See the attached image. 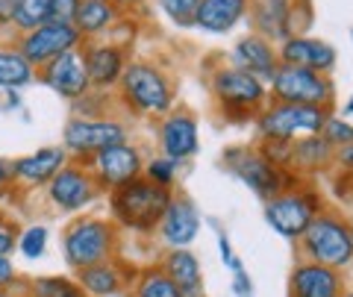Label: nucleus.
I'll list each match as a JSON object with an SVG mask.
<instances>
[{
  "mask_svg": "<svg viewBox=\"0 0 353 297\" xmlns=\"http://www.w3.org/2000/svg\"><path fill=\"white\" fill-rule=\"evenodd\" d=\"M44 192H48V201L57 209H62V212H83V209H88L97 201V194L103 189L97 185L94 174L85 165L68 162L57 177L44 185Z\"/></svg>",
  "mask_w": 353,
  "mask_h": 297,
  "instance_id": "11",
  "label": "nucleus"
},
{
  "mask_svg": "<svg viewBox=\"0 0 353 297\" xmlns=\"http://www.w3.org/2000/svg\"><path fill=\"white\" fill-rule=\"evenodd\" d=\"M83 165L94 174V180H97V185H101L103 192H112V189H118V185L139 180L141 171H145L141 150L136 145H130V141H124V145H115L109 150H101L97 156H92Z\"/></svg>",
  "mask_w": 353,
  "mask_h": 297,
  "instance_id": "12",
  "label": "nucleus"
},
{
  "mask_svg": "<svg viewBox=\"0 0 353 297\" xmlns=\"http://www.w3.org/2000/svg\"><path fill=\"white\" fill-rule=\"evenodd\" d=\"M250 9L262 39L285 41L292 36V0H250Z\"/></svg>",
  "mask_w": 353,
  "mask_h": 297,
  "instance_id": "24",
  "label": "nucleus"
},
{
  "mask_svg": "<svg viewBox=\"0 0 353 297\" xmlns=\"http://www.w3.org/2000/svg\"><path fill=\"white\" fill-rule=\"evenodd\" d=\"M224 168L262 201H271L297 185V174L289 168H277L262 156L259 147H230L224 153Z\"/></svg>",
  "mask_w": 353,
  "mask_h": 297,
  "instance_id": "4",
  "label": "nucleus"
},
{
  "mask_svg": "<svg viewBox=\"0 0 353 297\" xmlns=\"http://www.w3.org/2000/svg\"><path fill=\"white\" fill-rule=\"evenodd\" d=\"M345 297H353V291H345Z\"/></svg>",
  "mask_w": 353,
  "mask_h": 297,
  "instance_id": "48",
  "label": "nucleus"
},
{
  "mask_svg": "<svg viewBox=\"0 0 353 297\" xmlns=\"http://www.w3.org/2000/svg\"><path fill=\"white\" fill-rule=\"evenodd\" d=\"M132 280H136L132 271L127 274L118 259H109V262H101V265L77 271V283L83 285V291L88 297H118Z\"/></svg>",
  "mask_w": 353,
  "mask_h": 297,
  "instance_id": "21",
  "label": "nucleus"
},
{
  "mask_svg": "<svg viewBox=\"0 0 353 297\" xmlns=\"http://www.w3.org/2000/svg\"><path fill=\"white\" fill-rule=\"evenodd\" d=\"M109 3H112V6H136V3H141V0H109Z\"/></svg>",
  "mask_w": 353,
  "mask_h": 297,
  "instance_id": "45",
  "label": "nucleus"
},
{
  "mask_svg": "<svg viewBox=\"0 0 353 297\" xmlns=\"http://www.w3.org/2000/svg\"><path fill=\"white\" fill-rule=\"evenodd\" d=\"M297 250L306 262L333 271H347L353 265V236L347 218L333 212V209L318 212L315 221L306 227V233L297 241Z\"/></svg>",
  "mask_w": 353,
  "mask_h": 297,
  "instance_id": "2",
  "label": "nucleus"
},
{
  "mask_svg": "<svg viewBox=\"0 0 353 297\" xmlns=\"http://www.w3.org/2000/svg\"><path fill=\"white\" fill-rule=\"evenodd\" d=\"M347 227H350V236H353V209H350V215H347Z\"/></svg>",
  "mask_w": 353,
  "mask_h": 297,
  "instance_id": "46",
  "label": "nucleus"
},
{
  "mask_svg": "<svg viewBox=\"0 0 353 297\" xmlns=\"http://www.w3.org/2000/svg\"><path fill=\"white\" fill-rule=\"evenodd\" d=\"M18 285V268L9 256H0V291L3 289H15Z\"/></svg>",
  "mask_w": 353,
  "mask_h": 297,
  "instance_id": "38",
  "label": "nucleus"
},
{
  "mask_svg": "<svg viewBox=\"0 0 353 297\" xmlns=\"http://www.w3.org/2000/svg\"><path fill=\"white\" fill-rule=\"evenodd\" d=\"M18 236L21 227L9 215L0 212V256H12V250H18Z\"/></svg>",
  "mask_w": 353,
  "mask_h": 297,
  "instance_id": "36",
  "label": "nucleus"
},
{
  "mask_svg": "<svg viewBox=\"0 0 353 297\" xmlns=\"http://www.w3.org/2000/svg\"><path fill=\"white\" fill-rule=\"evenodd\" d=\"M118 18V6H112L109 0H80V9H77L74 27L80 36H97V32H106L109 27H115Z\"/></svg>",
  "mask_w": 353,
  "mask_h": 297,
  "instance_id": "27",
  "label": "nucleus"
},
{
  "mask_svg": "<svg viewBox=\"0 0 353 297\" xmlns=\"http://www.w3.org/2000/svg\"><path fill=\"white\" fill-rule=\"evenodd\" d=\"M176 168H180V162H174L168 156H157V159H148L145 162V171H141V177L150 180L153 185H162V189H171L174 192Z\"/></svg>",
  "mask_w": 353,
  "mask_h": 297,
  "instance_id": "33",
  "label": "nucleus"
},
{
  "mask_svg": "<svg viewBox=\"0 0 353 297\" xmlns=\"http://www.w3.org/2000/svg\"><path fill=\"white\" fill-rule=\"evenodd\" d=\"M159 150L162 156H168L174 162H185L201 150V127H197L194 115L189 112H168L159 121L157 130Z\"/></svg>",
  "mask_w": 353,
  "mask_h": 297,
  "instance_id": "16",
  "label": "nucleus"
},
{
  "mask_svg": "<svg viewBox=\"0 0 353 297\" xmlns=\"http://www.w3.org/2000/svg\"><path fill=\"white\" fill-rule=\"evenodd\" d=\"M218 247H221V259L227 262V268L230 271H241V262H239V256L233 253V245H230V236L227 233H218Z\"/></svg>",
  "mask_w": 353,
  "mask_h": 297,
  "instance_id": "39",
  "label": "nucleus"
},
{
  "mask_svg": "<svg viewBox=\"0 0 353 297\" xmlns=\"http://www.w3.org/2000/svg\"><path fill=\"white\" fill-rule=\"evenodd\" d=\"M347 112H353V101H350V103H347Z\"/></svg>",
  "mask_w": 353,
  "mask_h": 297,
  "instance_id": "47",
  "label": "nucleus"
},
{
  "mask_svg": "<svg viewBox=\"0 0 353 297\" xmlns=\"http://www.w3.org/2000/svg\"><path fill=\"white\" fill-rule=\"evenodd\" d=\"M124 103L141 115H168L174 106V89L157 65L130 62L118 83Z\"/></svg>",
  "mask_w": 353,
  "mask_h": 297,
  "instance_id": "5",
  "label": "nucleus"
},
{
  "mask_svg": "<svg viewBox=\"0 0 353 297\" xmlns=\"http://www.w3.org/2000/svg\"><path fill=\"white\" fill-rule=\"evenodd\" d=\"M21 297H30V294H21Z\"/></svg>",
  "mask_w": 353,
  "mask_h": 297,
  "instance_id": "49",
  "label": "nucleus"
},
{
  "mask_svg": "<svg viewBox=\"0 0 353 297\" xmlns=\"http://www.w3.org/2000/svg\"><path fill=\"white\" fill-rule=\"evenodd\" d=\"M83 59H85L88 80L97 89H109V85L121 83L127 68V57L121 45H92L88 50H83Z\"/></svg>",
  "mask_w": 353,
  "mask_h": 297,
  "instance_id": "22",
  "label": "nucleus"
},
{
  "mask_svg": "<svg viewBox=\"0 0 353 297\" xmlns=\"http://www.w3.org/2000/svg\"><path fill=\"white\" fill-rule=\"evenodd\" d=\"M330 118V109L321 106H294V103H271L265 106L256 127L262 139L274 141H301L306 136H321Z\"/></svg>",
  "mask_w": 353,
  "mask_h": 297,
  "instance_id": "7",
  "label": "nucleus"
},
{
  "mask_svg": "<svg viewBox=\"0 0 353 297\" xmlns=\"http://www.w3.org/2000/svg\"><path fill=\"white\" fill-rule=\"evenodd\" d=\"M336 168L345 174V177H353V145H345V147H339L336 150Z\"/></svg>",
  "mask_w": 353,
  "mask_h": 297,
  "instance_id": "40",
  "label": "nucleus"
},
{
  "mask_svg": "<svg viewBox=\"0 0 353 297\" xmlns=\"http://www.w3.org/2000/svg\"><path fill=\"white\" fill-rule=\"evenodd\" d=\"M321 139H324L333 150L345 147V145H353V124H350V121H345V118L330 115L327 124H324V130H321Z\"/></svg>",
  "mask_w": 353,
  "mask_h": 297,
  "instance_id": "35",
  "label": "nucleus"
},
{
  "mask_svg": "<svg viewBox=\"0 0 353 297\" xmlns=\"http://www.w3.org/2000/svg\"><path fill=\"white\" fill-rule=\"evenodd\" d=\"M171 277V283L183 291V297H203V271L201 259L185 247V250H168L159 265Z\"/></svg>",
  "mask_w": 353,
  "mask_h": 297,
  "instance_id": "23",
  "label": "nucleus"
},
{
  "mask_svg": "<svg viewBox=\"0 0 353 297\" xmlns=\"http://www.w3.org/2000/svg\"><path fill=\"white\" fill-rule=\"evenodd\" d=\"M132 297H183V291L157 265V268H145L141 274H136V280H132Z\"/></svg>",
  "mask_w": 353,
  "mask_h": 297,
  "instance_id": "28",
  "label": "nucleus"
},
{
  "mask_svg": "<svg viewBox=\"0 0 353 297\" xmlns=\"http://www.w3.org/2000/svg\"><path fill=\"white\" fill-rule=\"evenodd\" d=\"M41 83L48 85L53 94L65 97V101H83L88 89H92L83 50H68V53H62L59 59L48 62L41 68Z\"/></svg>",
  "mask_w": 353,
  "mask_h": 297,
  "instance_id": "14",
  "label": "nucleus"
},
{
  "mask_svg": "<svg viewBox=\"0 0 353 297\" xmlns=\"http://www.w3.org/2000/svg\"><path fill=\"white\" fill-rule=\"evenodd\" d=\"M162 245L168 250H185L201 233V212L189 194H174L171 206L165 209L162 221L157 227Z\"/></svg>",
  "mask_w": 353,
  "mask_h": 297,
  "instance_id": "15",
  "label": "nucleus"
},
{
  "mask_svg": "<svg viewBox=\"0 0 353 297\" xmlns=\"http://www.w3.org/2000/svg\"><path fill=\"white\" fill-rule=\"evenodd\" d=\"M250 6V0H201L197 9L194 27H201L206 32H230L241 18H245Z\"/></svg>",
  "mask_w": 353,
  "mask_h": 297,
  "instance_id": "25",
  "label": "nucleus"
},
{
  "mask_svg": "<svg viewBox=\"0 0 353 297\" xmlns=\"http://www.w3.org/2000/svg\"><path fill=\"white\" fill-rule=\"evenodd\" d=\"M21 294H27V289H21V285H15V289H3V291H0V297H21Z\"/></svg>",
  "mask_w": 353,
  "mask_h": 297,
  "instance_id": "44",
  "label": "nucleus"
},
{
  "mask_svg": "<svg viewBox=\"0 0 353 297\" xmlns=\"http://www.w3.org/2000/svg\"><path fill=\"white\" fill-rule=\"evenodd\" d=\"M233 59H236V68L248 71L253 76H259L262 83H271L274 74L280 68V53L277 48H271L268 39H262L259 32H253V36H245L236 45L233 50Z\"/></svg>",
  "mask_w": 353,
  "mask_h": 297,
  "instance_id": "20",
  "label": "nucleus"
},
{
  "mask_svg": "<svg viewBox=\"0 0 353 297\" xmlns=\"http://www.w3.org/2000/svg\"><path fill=\"white\" fill-rule=\"evenodd\" d=\"M345 277L341 271L315 265L301 259L292 268L289 277V297H345Z\"/></svg>",
  "mask_w": 353,
  "mask_h": 297,
  "instance_id": "17",
  "label": "nucleus"
},
{
  "mask_svg": "<svg viewBox=\"0 0 353 297\" xmlns=\"http://www.w3.org/2000/svg\"><path fill=\"white\" fill-rule=\"evenodd\" d=\"M333 80L330 74H318L297 65H283L271 80V97L274 103H294V106H333Z\"/></svg>",
  "mask_w": 353,
  "mask_h": 297,
  "instance_id": "8",
  "label": "nucleus"
},
{
  "mask_svg": "<svg viewBox=\"0 0 353 297\" xmlns=\"http://www.w3.org/2000/svg\"><path fill=\"white\" fill-rule=\"evenodd\" d=\"M12 185H15V180H12V168H9V162L0 159V201L12 194Z\"/></svg>",
  "mask_w": 353,
  "mask_h": 297,
  "instance_id": "41",
  "label": "nucleus"
},
{
  "mask_svg": "<svg viewBox=\"0 0 353 297\" xmlns=\"http://www.w3.org/2000/svg\"><path fill=\"white\" fill-rule=\"evenodd\" d=\"M212 94L224 109V115H241L250 118L262 112L265 101H268V89L259 76H253L241 68H221L212 76Z\"/></svg>",
  "mask_w": 353,
  "mask_h": 297,
  "instance_id": "10",
  "label": "nucleus"
},
{
  "mask_svg": "<svg viewBox=\"0 0 353 297\" xmlns=\"http://www.w3.org/2000/svg\"><path fill=\"white\" fill-rule=\"evenodd\" d=\"M48 227H41V224H30L21 229V236H18V250H21V256L30 259V262H36L44 256V250H48Z\"/></svg>",
  "mask_w": 353,
  "mask_h": 297,
  "instance_id": "32",
  "label": "nucleus"
},
{
  "mask_svg": "<svg viewBox=\"0 0 353 297\" xmlns=\"http://www.w3.org/2000/svg\"><path fill=\"white\" fill-rule=\"evenodd\" d=\"M318 212H324V203L312 185H294V189L265 201V221L274 233L289 241H301Z\"/></svg>",
  "mask_w": 353,
  "mask_h": 297,
  "instance_id": "6",
  "label": "nucleus"
},
{
  "mask_svg": "<svg viewBox=\"0 0 353 297\" xmlns=\"http://www.w3.org/2000/svg\"><path fill=\"white\" fill-rule=\"evenodd\" d=\"M18 18V0H0V27L15 24Z\"/></svg>",
  "mask_w": 353,
  "mask_h": 297,
  "instance_id": "42",
  "label": "nucleus"
},
{
  "mask_svg": "<svg viewBox=\"0 0 353 297\" xmlns=\"http://www.w3.org/2000/svg\"><path fill=\"white\" fill-rule=\"evenodd\" d=\"M159 6H162V12L168 15L176 27H194L201 0H159Z\"/></svg>",
  "mask_w": 353,
  "mask_h": 297,
  "instance_id": "34",
  "label": "nucleus"
},
{
  "mask_svg": "<svg viewBox=\"0 0 353 297\" xmlns=\"http://www.w3.org/2000/svg\"><path fill=\"white\" fill-rule=\"evenodd\" d=\"M65 165H68V153L59 145V147H39L36 153H27V156L9 162V168H12V180L18 185L41 189V185H48L57 177Z\"/></svg>",
  "mask_w": 353,
  "mask_h": 297,
  "instance_id": "18",
  "label": "nucleus"
},
{
  "mask_svg": "<svg viewBox=\"0 0 353 297\" xmlns=\"http://www.w3.org/2000/svg\"><path fill=\"white\" fill-rule=\"evenodd\" d=\"M171 201V189H162V185H153L150 180L139 177L109 192V221L115 227L132 229V233H153Z\"/></svg>",
  "mask_w": 353,
  "mask_h": 297,
  "instance_id": "1",
  "label": "nucleus"
},
{
  "mask_svg": "<svg viewBox=\"0 0 353 297\" xmlns=\"http://www.w3.org/2000/svg\"><path fill=\"white\" fill-rule=\"evenodd\" d=\"M80 39L83 36L77 32L74 24H53V21H48V24H41L39 30L24 32V39L18 41V50L24 53V59L32 68H44L48 62L59 59L62 53L77 50Z\"/></svg>",
  "mask_w": 353,
  "mask_h": 297,
  "instance_id": "13",
  "label": "nucleus"
},
{
  "mask_svg": "<svg viewBox=\"0 0 353 297\" xmlns=\"http://www.w3.org/2000/svg\"><path fill=\"white\" fill-rule=\"evenodd\" d=\"M127 127L115 118H71L62 130V147L77 162H88L101 150L124 145Z\"/></svg>",
  "mask_w": 353,
  "mask_h": 297,
  "instance_id": "9",
  "label": "nucleus"
},
{
  "mask_svg": "<svg viewBox=\"0 0 353 297\" xmlns=\"http://www.w3.org/2000/svg\"><path fill=\"white\" fill-rule=\"evenodd\" d=\"M80 0H50V21L53 24H74Z\"/></svg>",
  "mask_w": 353,
  "mask_h": 297,
  "instance_id": "37",
  "label": "nucleus"
},
{
  "mask_svg": "<svg viewBox=\"0 0 353 297\" xmlns=\"http://www.w3.org/2000/svg\"><path fill=\"white\" fill-rule=\"evenodd\" d=\"M30 297H88L83 291V285L77 283V277H39L30 280L27 285Z\"/></svg>",
  "mask_w": 353,
  "mask_h": 297,
  "instance_id": "30",
  "label": "nucleus"
},
{
  "mask_svg": "<svg viewBox=\"0 0 353 297\" xmlns=\"http://www.w3.org/2000/svg\"><path fill=\"white\" fill-rule=\"evenodd\" d=\"M50 21V0H18V18H15V27L32 32L39 30L41 24Z\"/></svg>",
  "mask_w": 353,
  "mask_h": 297,
  "instance_id": "31",
  "label": "nucleus"
},
{
  "mask_svg": "<svg viewBox=\"0 0 353 297\" xmlns=\"http://www.w3.org/2000/svg\"><path fill=\"white\" fill-rule=\"evenodd\" d=\"M32 83V65L21 50H0V85L3 89H21Z\"/></svg>",
  "mask_w": 353,
  "mask_h": 297,
  "instance_id": "29",
  "label": "nucleus"
},
{
  "mask_svg": "<svg viewBox=\"0 0 353 297\" xmlns=\"http://www.w3.org/2000/svg\"><path fill=\"white\" fill-rule=\"evenodd\" d=\"M233 277H236L233 291H236L239 297H250V277H248V271L241 268V271H236V274H233Z\"/></svg>",
  "mask_w": 353,
  "mask_h": 297,
  "instance_id": "43",
  "label": "nucleus"
},
{
  "mask_svg": "<svg viewBox=\"0 0 353 297\" xmlns=\"http://www.w3.org/2000/svg\"><path fill=\"white\" fill-rule=\"evenodd\" d=\"M277 53L283 65H297V68H309L318 74H330L336 65V50L327 41L309 36H289Z\"/></svg>",
  "mask_w": 353,
  "mask_h": 297,
  "instance_id": "19",
  "label": "nucleus"
},
{
  "mask_svg": "<svg viewBox=\"0 0 353 297\" xmlns=\"http://www.w3.org/2000/svg\"><path fill=\"white\" fill-rule=\"evenodd\" d=\"M115 250H118V227L109 218L80 215L62 233V256L74 271L115 259Z\"/></svg>",
  "mask_w": 353,
  "mask_h": 297,
  "instance_id": "3",
  "label": "nucleus"
},
{
  "mask_svg": "<svg viewBox=\"0 0 353 297\" xmlns=\"http://www.w3.org/2000/svg\"><path fill=\"white\" fill-rule=\"evenodd\" d=\"M336 150L327 145L321 136H306L292 145V171L294 174H312L333 165Z\"/></svg>",
  "mask_w": 353,
  "mask_h": 297,
  "instance_id": "26",
  "label": "nucleus"
}]
</instances>
